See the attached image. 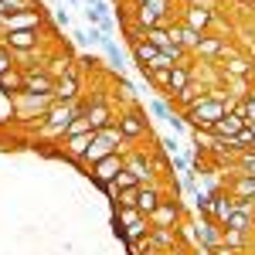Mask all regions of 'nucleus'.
Instances as JSON below:
<instances>
[{"label": "nucleus", "mask_w": 255, "mask_h": 255, "mask_svg": "<svg viewBox=\"0 0 255 255\" xmlns=\"http://www.w3.org/2000/svg\"><path fill=\"white\" fill-rule=\"evenodd\" d=\"M197 58H204V61H218V58H228L232 55V44L225 38H215V34H204L201 38V44H197V51H194Z\"/></svg>", "instance_id": "obj_11"}, {"label": "nucleus", "mask_w": 255, "mask_h": 255, "mask_svg": "<svg viewBox=\"0 0 255 255\" xmlns=\"http://www.w3.org/2000/svg\"><path fill=\"white\" fill-rule=\"evenodd\" d=\"M0 92H7V96H20L24 92V72H20L17 65L0 75Z\"/></svg>", "instance_id": "obj_27"}, {"label": "nucleus", "mask_w": 255, "mask_h": 255, "mask_svg": "<svg viewBox=\"0 0 255 255\" xmlns=\"http://www.w3.org/2000/svg\"><path fill=\"white\" fill-rule=\"evenodd\" d=\"M228 194L238 197V201H252L255 197V177H245V174L235 170V180L228 184Z\"/></svg>", "instance_id": "obj_25"}, {"label": "nucleus", "mask_w": 255, "mask_h": 255, "mask_svg": "<svg viewBox=\"0 0 255 255\" xmlns=\"http://www.w3.org/2000/svg\"><path fill=\"white\" fill-rule=\"evenodd\" d=\"M194 238H197V245H201L204 252H215V249H221L225 228L218 225L215 218H201V221L194 225Z\"/></svg>", "instance_id": "obj_4"}, {"label": "nucleus", "mask_w": 255, "mask_h": 255, "mask_svg": "<svg viewBox=\"0 0 255 255\" xmlns=\"http://www.w3.org/2000/svg\"><path fill=\"white\" fill-rule=\"evenodd\" d=\"M170 167L180 170V174H187V170H191V167H187V157H177V153H170Z\"/></svg>", "instance_id": "obj_39"}, {"label": "nucleus", "mask_w": 255, "mask_h": 255, "mask_svg": "<svg viewBox=\"0 0 255 255\" xmlns=\"http://www.w3.org/2000/svg\"><path fill=\"white\" fill-rule=\"evenodd\" d=\"M252 96H255V85H252Z\"/></svg>", "instance_id": "obj_44"}, {"label": "nucleus", "mask_w": 255, "mask_h": 255, "mask_svg": "<svg viewBox=\"0 0 255 255\" xmlns=\"http://www.w3.org/2000/svg\"><path fill=\"white\" fill-rule=\"evenodd\" d=\"M113 221H116V232H126V228H133V225L146 221V218L139 215V208H116Z\"/></svg>", "instance_id": "obj_28"}, {"label": "nucleus", "mask_w": 255, "mask_h": 255, "mask_svg": "<svg viewBox=\"0 0 255 255\" xmlns=\"http://www.w3.org/2000/svg\"><path fill=\"white\" fill-rule=\"evenodd\" d=\"M14 102H17V113L27 119H44V113L55 106V96H31V92H20V96H14Z\"/></svg>", "instance_id": "obj_5"}, {"label": "nucleus", "mask_w": 255, "mask_h": 255, "mask_svg": "<svg viewBox=\"0 0 255 255\" xmlns=\"http://www.w3.org/2000/svg\"><path fill=\"white\" fill-rule=\"evenodd\" d=\"M242 129H245V116H242V113H225V116L211 126V133H215L218 139H232L235 133H242Z\"/></svg>", "instance_id": "obj_16"}, {"label": "nucleus", "mask_w": 255, "mask_h": 255, "mask_svg": "<svg viewBox=\"0 0 255 255\" xmlns=\"http://www.w3.org/2000/svg\"><path fill=\"white\" fill-rule=\"evenodd\" d=\"M208 255H238L235 249H228V245H221V249H215V252H208Z\"/></svg>", "instance_id": "obj_41"}, {"label": "nucleus", "mask_w": 255, "mask_h": 255, "mask_svg": "<svg viewBox=\"0 0 255 255\" xmlns=\"http://www.w3.org/2000/svg\"><path fill=\"white\" fill-rule=\"evenodd\" d=\"M44 27V10L34 7V10H20V14H10V17H0V34H10V31H41Z\"/></svg>", "instance_id": "obj_3"}, {"label": "nucleus", "mask_w": 255, "mask_h": 255, "mask_svg": "<svg viewBox=\"0 0 255 255\" xmlns=\"http://www.w3.org/2000/svg\"><path fill=\"white\" fill-rule=\"evenodd\" d=\"M82 3H85V7H99L102 0H82Z\"/></svg>", "instance_id": "obj_42"}, {"label": "nucleus", "mask_w": 255, "mask_h": 255, "mask_svg": "<svg viewBox=\"0 0 255 255\" xmlns=\"http://www.w3.org/2000/svg\"><path fill=\"white\" fill-rule=\"evenodd\" d=\"M187 7H204V10H215V0H184Z\"/></svg>", "instance_id": "obj_40"}, {"label": "nucleus", "mask_w": 255, "mask_h": 255, "mask_svg": "<svg viewBox=\"0 0 255 255\" xmlns=\"http://www.w3.org/2000/svg\"><path fill=\"white\" fill-rule=\"evenodd\" d=\"M123 163H126V153H113V157L102 160V163H96V167L89 170V177L96 180L99 187H106V184H113V180H116V174L123 170Z\"/></svg>", "instance_id": "obj_9"}, {"label": "nucleus", "mask_w": 255, "mask_h": 255, "mask_svg": "<svg viewBox=\"0 0 255 255\" xmlns=\"http://www.w3.org/2000/svg\"><path fill=\"white\" fill-rule=\"evenodd\" d=\"M252 201H255V197H252Z\"/></svg>", "instance_id": "obj_47"}, {"label": "nucleus", "mask_w": 255, "mask_h": 255, "mask_svg": "<svg viewBox=\"0 0 255 255\" xmlns=\"http://www.w3.org/2000/svg\"><path fill=\"white\" fill-rule=\"evenodd\" d=\"M102 51H106V58H109V65H113V68H123V65H126V58H123V51L116 48V41H113V38H106Z\"/></svg>", "instance_id": "obj_33"}, {"label": "nucleus", "mask_w": 255, "mask_h": 255, "mask_svg": "<svg viewBox=\"0 0 255 255\" xmlns=\"http://www.w3.org/2000/svg\"><path fill=\"white\" fill-rule=\"evenodd\" d=\"M92 136L96 133H89V136H68V139H61V146H65V157L68 160H75V163H85V153H89V146H92Z\"/></svg>", "instance_id": "obj_18"}, {"label": "nucleus", "mask_w": 255, "mask_h": 255, "mask_svg": "<svg viewBox=\"0 0 255 255\" xmlns=\"http://www.w3.org/2000/svg\"><path fill=\"white\" fill-rule=\"evenodd\" d=\"M211 96V89H208V82H191V85H187V89H184V92H177L174 96V106L177 109H184V113H187V109H191V106H194V102H201V99H208Z\"/></svg>", "instance_id": "obj_14"}, {"label": "nucleus", "mask_w": 255, "mask_h": 255, "mask_svg": "<svg viewBox=\"0 0 255 255\" xmlns=\"http://www.w3.org/2000/svg\"><path fill=\"white\" fill-rule=\"evenodd\" d=\"M235 208H238L235 197L228 194V191H218V194H215V211H211V218H215L218 225L225 228V225H228V218L235 215Z\"/></svg>", "instance_id": "obj_19"}, {"label": "nucleus", "mask_w": 255, "mask_h": 255, "mask_svg": "<svg viewBox=\"0 0 255 255\" xmlns=\"http://www.w3.org/2000/svg\"><path fill=\"white\" fill-rule=\"evenodd\" d=\"M225 113H228V109H225V99L208 96V99H201V102H194V106L184 113V119H187L194 129H208V133H211V126H215Z\"/></svg>", "instance_id": "obj_2"}, {"label": "nucleus", "mask_w": 255, "mask_h": 255, "mask_svg": "<svg viewBox=\"0 0 255 255\" xmlns=\"http://www.w3.org/2000/svg\"><path fill=\"white\" fill-rule=\"evenodd\" d=\"M113 153H119L116 146H109V143H106V139L99 136H92V146H89V153H85V163H82V167H89V170H92V167H96V163H102V160L106 157H113Z\"/></svg>", "instance_id": "obj_22"}, {"label": "nucleus", "mask_w": 255, "mask_h": 255, "mask_svg": "<svg viewBox=\"0 0 255 255\" xmlns=\"http://www.w3.org/2000/svg\"><path fill=\"white\" fill-rule=\"evenodd\" d=\"M14 65H17V61H14V51H10V48L0 41V75H3V72H10Z\"/></svg>", "instance_id": "obj_37"}, {"label": "nucleus", "mask_w": 255, "mask_h": 255, "mask_svg": "<svg viewBox=\"0 0 255 255\" xmlns=\"http://www.w3.org/2000/svg\"><path fill=\"white\" fill-rule=\"evenodd\" d=\"M252 150H255V143H252Z\"/></svg>", "instance_id": "obj_45"}, {"label": "nucleus", "mask_w": 255, "mask_h": 255, "mask_svg": "<svg viewBox=\"0 0 255 255\" xmlns=\"http://www.w3.org/2000/svg\"><path fill=\"white\" fill-rule=\"evenodd\" d=\"M221 245H228V249H245L249 245V235L245 232H232V228H225V238H221Z\"/></svg>", "instance_id": "obj_34"}, {"label": "nucleus", "mask_w": 255, "mask_h": 255, "mask_svg": "<svg viewBox=\"0 0 255 255\" xmlns=\"http://www.w3.org/2000/svg\"><path fill=\"white\" fill-rule=\"evenodd\" d=\"M150 225L153 228H180V204L177 197H163L160 208L150 215Z\"/></svg>", "instance_id": "obj_8"}, {"label": "nucleus", "mask_w": 255, "mask_h": 255, "mask_svg": "<svg viewBox=\"0 0 255 255\" xmlns=\"http://www.w3.org/2000/svg\"><path fill=\"white\" fill-rule=\"evenodd\" d=\"M85 119L92 123V129H106V126H113L116 123V113L102 102V99H92V102H85Z\"/></svg>", "instance_id": "obj_12"}, {"label": "nucleus", "mask_w": 255, "mask_h": 255, "mask_svg": "<svg viewBox=\"0 0 255 255\" xmlns=\"http://www.w3.org/2000/svg\"><path fill=\"white\" fill-rule=\"evenodd\" d=\"M123 167L136 177V184H157V174L167 170V163L160 157H153V153H146V150H129Z\"/></svg>", "instance_id": "obj_1"}, {"label": "nucleus", "mask_w": 255, "mask_h": 255, "mask_svg": "<svg viewBox=\"0 0 255 255\" xmlns=\"http://www.w3.org/2000/svg\"><path fill=\"white\" fill-rule=\"evenodd\" d=\"M225 72V82L228 79H252V58H242V55H228V65H221Z\"/></svg>", "instance_id": "obj_20"}, {"label": "nucleus", "mask_w": 255, "mask_h": 255, "mask_svg": "<svg viewBox=\"0 0 255 255\" xmlns=\"http://www.w3.org/2000/svg\"><path fill=\"white\" fill-rule=\"evenodd\" d=\"M235 170L245 177H255V150H242L235 153Z\"/></svg>", "instance_id": "obj_31"}, {"label": "nucleus", "mask_w": 255, "mask_h": 255, "mask_svg": "<svg viewBox=\"0 0 255 255\" xmlns=\"http://www.w3.org/2000/svg\"><path fill=\"white\" fill-rule=\"evenodd\" d=\"M235 113H242V116H245V123H255V96H252V92H249V96L238 102Z\"/></svg>", "instance_id": "obj_36"}, {"label": "nucleus", "mask_w": 255, "mask_h": 255, "mask_svg": "<svg viewBox=\"0 0 255 255\" xmlns=\"http://www.w3.org/2000/svg\"><path fill=\"white\" fill-rule=\"evenodd\" d=\"M170 34L177 38V44H180L187 55H194L197 44H201V38H204V34H197L194 27H187V24H170Z\"/></svg>", "instance_id": "obj_21"}, {"label": "nucleus", "mask_w": 255, "mask_h": 255, "mask_svg": "<svg viewBox=\"0 0 255 255\" xmlns=\"http://www.w3.org/2000/svg\"><path fill=\"white\" fill-rule=\"evenodd\" d=\"M116 126L123 129V136L129 139V143H139V139H146V119L139 109H126V113H119L116 116Z\"/></svg>", "instance_id": "obj_6"}, {"label": "nucleus", "mask_w": 255, "mask_h": 255, "mask_svg": "<svg viewBox=\"0 0 255 255\" xmlns=\"http://www.w3.org/2000/svg\"><path fill=\"white\" fill-rule=\"evenodd\" d=\"M0 41L10 51H34L41 44V31H10V34H0Z\"/></svg>", "instance_id": "obj_13"}, {"label": "nucleus", "mask_w": 255, "mask_h": 255, "mask_svg": "<svg viewBox=\"0 0 255 255\" xmlns=\"http://www.w3.org/2000/svg\"><path fill=\"white\" fill-rule=\"evenodd\" d=\"M89 133H96V129H92V123L85 119V113H82V116L75 119L68 129H65V139H68V136H89Z\"/></svg>", "instance_id": "obj_32"}, {"label": "nucleus", "mask_w": 255, "mask_h": 255, "mask_svg": "<svg viewBox=\"0 0 255 255\" xmlns=\"http://www.w3.org/2000/svg\"><path fill=\"white\" fill-rule=\"evenodd\" d=\"M150 113H153L157 119H163V123H170V116H174V106H167L163 99H153V102H150Z\"/></svg>", "instance_id": "obj_35"}, {"label": "nucleus", "mask_w": 255, "mask_h": 255, "mask_svg": "<svg viewBox=\"0 0 255 255\" xmlns=\"http://www.w3.org/2000/svg\"><path fill=\"white\" fill-rule=\"evenodd\" d=\"M129 187H139V184H136V177L129 174L126 167H123V170L116 174V180H113V184H106L102 191H106V197H109V201H116V197H119V191H129Z\"/></svg>", "instance_id": "obj_26"}, {"label": "nucleus", "mask_w": 255, "mask_h": 255, "mask_svg": "<svg viewBox=\"0 0 255 255\" xmlns=\"http://www.w3.org/2000/svg\"><path fill=\"white\" fill-rule=\"evenodd\" d=\"M55 85H58V79H51L44 68L24 72V92H31V96H55Z\"/></svg>", "instance_id": "obj_7"}, {"label": "nucleus", "mask_w": 255, "mask_h": 255, "mask_svg": "<svg viewBox=\"0 0 255 255\" xmlns=\"http://www.w3.org/2000/svg\"><path fill=\"white\" fill-rule=\"evenodd\" d=\"M150 245L157 252H177L180 249V228H150Z\"/></svg>", "instance_id": "obj_15"}, {"label": "nucleus", "mask_w": 255, "mask_h": 255, "mask_svg": "<svg viewBox=\"0 0 255 255\" xmlns=\"http://www.w3.org/2000/svg\"><path fill=\"white\" fill-rule=\"evenodd\" d=\"M187 27H194L197 34H208V27L215 24V10H204V7H184V20Z\"/></svg>", "instance_id": "obj_17"}, {"label": "nucleus", "mask_w": 255, "mask_h": 255, "mask_svg": "<svg viewBox=\"0 0 255 255\" xmlns=\"http://www.w3.org/2000/svg\"><path fill=\"white\" fill-rule=\"evenodd\" d=\"M119 3H123V0H119Z\"/></svg>", "instance_id": "obj_46"}, {"label": "nucleus", "mask_w": 255, "mask_h": 255, "mask_svg": "<svg viewBox=\"0 0 255 255\" xmlns=\"http://www.w3.org/2000/svg\"><path fill=\"white\" fill-rule=\"evenodd\" d=\"M163 187L160 184H139V191H136V208H139V215L143 218H150L153 211L160 208V201H163Z\"/></svg>", "instance_id": "obj_10"}, {"label": "nucleus", "mask_w": 255, "mask_h": 255, "mask_svg": "<svg viewBox=\"0 0 255 255\" xmlns=\"http://www.w3.org/2000/svg\"><path fill=\"white\" fill-rule=\"evenodd\" d=\"M136 191H139V187L119 191V197H116V208H136Z\"/></svg>", "instance_id": "obj_38"}, {"label": "nucleus", "mask_w": 255, "mask_h": 255, "mask_svg": "<svg viewBox=\"0 0 255 255\" xmlns=\"http://www.w3.org/2000/svg\"><path fill=\"white\" fill-rule=\"evenodd\" d=\"M252 82H255V58H252Z\"/></svg>", "instance_id": "obj_43"}, {"label": "nucleus", "mask_w": 255, "mask_h": 255, "mask_svg": "<svg viewBox=\"0 0 255 255\" xmlns=\"http://www.w3.org/2000/svg\"><path fill=\"white\" fill-rule=\"evenodd\" d=\"M99 136L106 139V143H109V146H116L119 153H126V146H133V143H129V139L123 136V129H119L116 123H113V126H106V129H99Z\"/></svg>", "instance_id": "obj_29"}, {"label": "nucleus", "mask_w": 255, "mask_h": 255, "mask_svg": "<svg viewBox=\"0 0 255 255\" xmlns=\"http://www.w3.org/2000/svg\"><path fill=\"white\" fill-rule=\"evenodd\" d=\"M133 58H136L139 72H146V68H153V61L160 58V51H157V48H153L146 38H143V41H136V44H133Z\"/></svg>", "instance_id": "obj_24"}, {"label": "nucleus", "mask_w": 255, "mask_h": 255, "mask_svg": "<svg viewBox=\"0 0 255 255\" xmlns=\"http://www.w3.org/2000/svg\"><path fill=\"white\" fill-rule=\"evenodd\" d=\"M75 99H82L79 75H65V79H58V85H55V102H75Z\"/></svg>", "instance_id": "obj_23"}, {"label": "nucleus", "mask_w": 255, "mask_h": 255, "mask_svg": "<svg viewBox=\"0 0 255 255\" xmlns=\"http://www.w3.org/2000/svg\"><path fill=\"white\" fill-rule=\"evenodd\" d=\"M143 75H146V82H150L153 89H160V92L170 89V68H150V72H143Z\"/></svg>", "instance_id": "obj_30"}]
</instances>
